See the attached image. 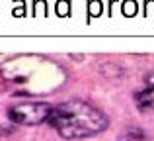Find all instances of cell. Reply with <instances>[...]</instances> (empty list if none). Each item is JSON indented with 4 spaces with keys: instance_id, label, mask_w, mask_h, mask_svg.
<instances>
[{
    "instance_id": "cell-2",
    "label": "cell",
    "mask_w": 154,
    "mask_h": 141,
    "mask_svg": "<svg viewBox=\"0 0 154 141\" xmlns=\"http://www.w3.org/2000/svg\"><path fill=\"white\" fill-rule=\"evenodd\" d=\"M53 108L47 102H22L8 110V118L20 126H37L51 118Z\"/></svg>"
},
{
    "instance_id": "cell-1",
    "label": "cell",
    "mask_w": 154,
    "mask_h": 141,
    "mask_svg": "<svg viewBox=\"0 0 154 141\" xmlns=\"http://www.w3.org/2000/svg\"><path fill=\"white\" fill-rule=\"evenodd\" d=\"M49 122L57 130V133L64 139L90 137L103 131L109 123L107 116L102 110L84 100H68L53 108Z\"/></svg>"
},
{
    "instance_id": "cell-3",
    "label": "cell",
    "mask_w": 154,
    "mask_h": 141,
    "mask_svg": "<svg viewBox=\"0 0 154 141\" xmlns=\"http://www.w3.org/2000/svg\"><path fill=\"white\" fill-rule=\"evenodd\" d=\"M137 104L140 110H152L154 112V72L148 75L146 86L140 92H137Z\"/></svg>"
},
{
    "instance_id": "cell-4",
    "label": "cell",
    "mask_w": 154,
    "mask_h": 141,
    "mask_svg": "<svg viewBox=\"0 0 154 141\" xmlns=\"http://www.w3.org/2000/svg\"><path fill=\"white\" fill-rule=\"evenodd\" d=\"M6 133H8V131H6V130H2V127H0V135H6Z\"/></svg>"
}]
</instances>
